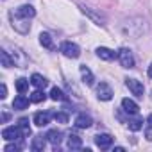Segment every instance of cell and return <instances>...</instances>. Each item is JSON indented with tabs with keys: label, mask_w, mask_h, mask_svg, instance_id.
<instances>
[{
	"label": "cell",
	"mask_w": 152,
	"mask_h": 152,
	"mask_svg": "<svg viewBox=\"0 0 152 152\" xmlns=\"http://www.w3.org/2000/svg\"><path fill=\"white\" fill-rule=\"evenodd\" d=\"M61 52H63L66 57H70V59H77V57L81 56L79 45H75V43H72V41H64V43L61 45Z\"/></svg>",
	"instance_id": "6da1fadb"
},
{
	"label": "cell",
	"mask_w": 152,
	"mask_h": 152,
	"mask_svg": "<svg viewBox=\"0 0 152 152\" xmlns=\"http://www.w3.org/2000/svg\"><path fill=\"white\" fill-rule=\"evenodd\" d=\"M11 22H13L15 31H18L20 34H27L29 29H31V23H27V22H29L27 18H20V16H16V15H13V13H11Z\"/></svg>",
	"instance_id": "7a4b0ae2"
},
{
	"label": "cell",
	"mask_w": 152,
	"mask_h": 152,
	"mask_svg": "<svg viewBox=\"0 0 152 152\" xmlns=\"http://www.w3.org/2000/svg\"><path fill=\"white\" fill-rule=\"evenodd\" d=\"M2 138L4 140H7V141H16V140H22V138H25L23 136V132H22V129L16 125H13V127H6L4 131H2Z\"/></svg>",
	"instance_id": "3957f363"
},
{
	"label": "cell",
	"mask_w": 152,
	"mask_h": 152,
	"mask_svg": "<svg viewBox=\"0 0 152 152\" xmlns=\"http://www.w3.org/2000/svg\"><path fill=\"white\" fill-rule=\"evenodd\" d=\"M118 59H120V64L124 68H134V57H132V52L129 48H122L118 52Z\"/></svg>",
	"instance_id": "277c9868"
},
{
	"label": "cell",
	"mask_w": 152,
	"mask_h": 152,
	"mask_svg": "<svg viewBox=\"0 0 152 152\" xmlns=\"http://www.w3.org/2000/svg\"><path fill=\"white\" fill-rule=\"evenodd\" d=\"M13 15H16V16H20V18H34L36 16V9L32 7V6H29V4H25V6H20L18 9H15V11H11Z\"/></svg>",
	"instance_id": "5b68a950"
},
{
	"label": "cell",
	"mask_w": 152,
	"mask_h": 152,
	"mask_svg": "<svg viewBox=\"0 0 152 152\" xmlns=\"http://www.w3.org/2000/svg\"><path fill=\"white\" fill-rule=\"evenodd\" d=\"M125 86L132 91V95H136V97H143L145 88H143V83H140L138 79H125Z\"/></svg>",
	"instance_id": "8992f818"
},
{
	"label": "cell",
	"mask_w": 152,
	"mask_h": 152,
	"mask_svg": "<svg viewBox=\"0 0 152 152\" xmlns=\"http://www.w3.org/2000/svg\"><path fill=\"white\" fill-rule=\"evenodd\" d=\"M11 57H13V61H15V66H20V68H25V66H27V63H29L27 56H25L20 48H16V47L13 48Z\"/></svg>",
	"instance_id": "52a82bcc"
},
{
	"label": "cell",
	"mask_w": 152,
	"mask_h": 152,
	"mask_svg": "<svg viewBox=\"0 0 152 152\" xmlns=\"http://www.w3.org/2000/svg\"><path fill=\"white\" fill-rule=\"evenodd\" d=\"M97 97H99L100 100H111V99H113V90H111V86H109L107 83H100V84L97 86Z\"/></svg>",
	"instance_id": "ba28073f"
},
{
	"label": "cell",
	"mask_w": 152,
	"mask_h": 152,
	"mask_svg": "<svg viewBox=\"0 0 152 152\" xmlns=\"http://www.w3.org/2000/svg\"><path fill=\"white\" fill-rule=\"evenodd\" d=\"M47 140L52 143L54 150H57V148H59V145H61V141H63V132H61V131H57V129H52V131H48V132H47Z\"/></svg>",
	"instance_id": "9c48e42d"
},
{
	"label": "cell",
	"mask_w": 152,
	"mask_h": 152,
	"mask_svg": "<svg viewBox=\"0 0 152 152\" xmlns=\"http://www.w3.org/2000/svg\"><path fill=\"white\" fill-rule=\"evenodd\" d=\"M95 143H97L99 148L106 150V148H109V147L113 145V138H111L109 134H97V136H95Z\"/></svg>",
	"instance_id": "30bf717a"
},
{
	"label": "cell",
	"mask_w": 152,
	"mask_h": 152,
	"mask_svg": "<svg viewBox=\"0 0 152 152\" xmlns=\"http://www.w3.org/2000/svg\"><path fill=\"white\" fill-rule=\"evenodd\" d=\"M91 124H93V120L86 113H81V115H77V118H75V125L79 129H88V127H91Z\"/></svg>",
	"instance_id": "8fae6325"
},
{
	"label": "cell",
	"mask_w": 152,
	"mask_h": 152,
	"mask_svg": "<svg viewBox=\"0 0 152 152\" xmlns=\"http://www.w3.org/2000/svg\"><path fill=\"white\" fill-rule=\"evenodd\" d=\"M50 113H47V111H39V113H36L34 115V124L38 125V127H45V125H48L50 124Z\"/></svg>",
	"instance_id": "7c38bea8"
},
{
	"label": "cell",
	"mask_w": 152,
	"mask_h": 152,
	"mask_svg": "<svg viewBox=\"0 0 152 152\" xmlns=\"http://www.w3.org/2000/svg\"><path fill=\"white\" fill-rule=\"evenodd\" d=\"M29 102H31V99H27L23 93H20V95L13 100V107L18 109V111H22V109H27V107H29Z\"/></svg>",
	"instance_id": "4fadbf2b"
},
{
	"label": "cell",
	"mask_w": 152,
	"mask_h": 152,
	"mask_svg": "<svg viewBox=\"0 0 152 152\" xmlns=\"http://www.w3.org/2000/svg\"><path fill=\"white\" fill-rule=\"evenodd\" d=\"M79 72H81V75H83V81H84L88 86H91V84H93V81H95V79H93L91 70H90L86 64H81V66H79Z\"/></svg>",
	"instance_id": "5bb4252c"
},
{
	"label": "cell",
	"mask_w": 152,
	"mask_h": 152,
	"mask_svg": "<svg viewBox=\"0 0 152 152\" xmlns=\"http://www.w3.org/2000/svg\"><path fill=\"white\" fill-rule=\"evenodd\" d=\"M31 84H32V86H36L38 90H43V88H47L48 81L43 77V75H39V73H32V77H31Z\"/></svg>",
	"instance_id": "9a60e30c"
},
{
	"label": "cell",
	"mask_w": 152,
	"mask_h": 152,
	"mask_svg": "<svg viewBox=\"0 0 152 152\" xmlns=\"http://www.w3.org/2000/svg\"><path fill=\"white\" fill-rule=\"evenodd\" d=\"M122 107H124V111L125 113H129V115H136L138 113V104L134 102V100H131V99H124L122 100Z\"/></svg>",
	"instance_id": "2e32d148"
},
{
	"label": "cell",
	"mask_w": 152,
	"mask_h": 152,
	"mask_svg": "<svg viewBox=\"0 0 152 152\" xmlns=\"http://www.w3.org/2000/svg\"><path fill=\"white\" fill-rule=\"evenodd\" d=\"M97 56H99L100 59H104V61H111V59L116 57V54H115L113 50L106 48V47H99V48H97Z\"/></svg>",
	"instance_id": "e0dca14e"
},
{
	"label": "cell",
	"mask_w": 152,
	"mask_h": 152,
	"mask_svg": "<svg viewBox=\"0 0 152 152\" xmlns=\"http://www.w3.org/2000/svg\"><path fill=\"white\" fill-rule=\"evenodd\" d=\"M81 147H83V140H81L77 134H70V136H68V148L79 150Z\"/></svg>",
	"instance_id": "ac0fdd59"
},
{
	"label": "cell",
	"mask_w": 152,
	"mask_h": 152,
	"mask_svg": "<svg viewBox=\"0 0 152 152\" xmlns=\"http://www.w3.org/2000/svg\"><path fill=\"white\" fill-rule=\"evenodd\" d=\"M47 136H36L34 140H32V143H31V148L32 150H43L45 148V143H47V140H45Z\"/></svg>",
	"instance_id": "d6986e66"
},
{
	"label": "cell",
	"mask_w": 152,
	"mask_h": 152,
	"mask_svg": "<svg viewBox=\"0 0 152 152\" xmlns=\"http://www.w3.org/2000/svg\"><path fill=\"white\" fill-rule=\"evenodd\" d=\"M39 43L45 47V48H54V41H52V36L48 34V32H41L39 34Z\"/></svg>",
	"instance_id": "ffe728a7"
},
{
	"label": "cell",
	"mask_w": 152,
	"mask_h": 152,
	"mask_svg": "<svg viewBox=\"0 0 152 152\" xmlns=\"http://www.w3.org/2000/svg\"><path fill=\"white\" fill-rule=\"evenodd\" d=\"M50 99L52 100H59V102H66L68 100V97L63 93V90H59V88H52L50 90Z\"/></svg>",
	"instance_id": "44dd1931"
},
{
	"label": "cell",
	"mask_w": 152,
	"mask_h": 152,
	"mask_svg": "<svg viewBox=\"0 0 152 152\" xmlns=\"http://www.w3.org/2000/svg\"><path fill=\"white\" fill-rule=\"evenodd\" d=\"M0 59H2V66H6V68H11V66L15 64L13 57H9V52H7L6 48L0 50Z\"/></svg>",
	"instance_id": "7402d4cb"
},
{
	"label": "cell",
	"mask_w": 152,
	"mask_h": 152,
	"mask_svg": "<svg viewBox=\"0 0 152 152\" xmlns=\"http://www.w3.org/2000/svg\"><path fill=\"white\" fill-rule=\"evenodd\" d=\"M16 90H18V93H27V90H29V81L27 79H23V77H20L18 81H16Z\"/></svg>",
	"instance_id": "603a6c76"
},
{
	"label": "cell",
	"mask_w": 152,
	"mask_h": 152,
	"mask_svg": "<svg viewBox=\"0 0 152 152\" xmlns=\"http://www.w3.org/2000/svg\"><path fill=\"white\" fill-rule=\"evenodd\" d=\"M18 127L22 129V132H23V136L27 138L29 134H31V127H29V118H20L18 120Z\"/></svg>",
	"instance_id": "cb8c5ba5"
},
{
	"label": "cell",
	"mask_w": 152,
	"mask_h": 152,
	"mask_svg": "<svg viewBox=\"0 0 152 152\" xmlns=\"http://www.w3.org/2000/svg\"><path fill=\"white\" fill-rule=\"evenodd\" d=\"M52 116H54V120L59 122V124H68V115L63 113V111H56V113H52Z\"/></svg>",
	"instance_id": "d4e9b609"
},
{
	"label": "cell",
	"mask_w": 152,
	"mask_h": 152,
	"mask_svg": "<svg viewBox=\"0 0 152 152\" xmlns=\"http://www.w3.org/2000/svg\"><path fill=\"white\" fill-rule=\"evenodd\" d=\"M47 99V95L41 91V90H38V91H34L32 95H31V102H43Z\"/></svg>",
	"instance_id": "484cf974"
},
{
	"label": "cell",
	"mask_w": 152,
	"mask_h": 152,
	"mask_svg": "<svg viewBox=\"0 0 152 152\" xmlns=\"http://www.w3.org/2000/svg\"><path fill=\"white\" fill-rule=\"evenodd\" d=\"M141 124H143V120H140V118H134V120H131V122H129V129L136 132V131H140V129L143 127Z\"/></svg>",
	"instance_id": "4316f807"
},
{
	"label": "cell",
	"mask_w": 152,
	"mask_h": 152,
	"mask_svg": "<svg viewBox=\"0 0 152 152\" xmlns=\"http://www.w3.org/2000/svg\"><path fill=\"white\" fill-rule=\"evenodd\" d=\"M22 147H23L22 143H15V145H7V147H6V152H13V150L16 152V150H22Z\"/></svg>",
	"instance_id": "83f0119b"
},
{
	"label": "cell",
	"mask_w": 152,
	"mask_h": 152,
	"mask_svg": "<svg viewBox=\"0 0 152 152\" xmlns=\"http://www.w3.org/2000/svg\"><path fill=\"white\" fill-rule=\"evenodd\" d=\"M2 99H6L7 97V88H6V84H2V95H0Z\"/></svg>",
	"instance_id": "f1b7e54d"
},
{
	"label": "cell",
	"mask_w": 152,
	"mask_h": 152,
	"mask_svg": "<svg viewBox=\"0 0 152 152\" xmlns=\"http://www.w3.org/2000/svg\"><path fill=\"white\" fill-rule=\"evenodd\" d=\"M7 120H9V113H7V111H4V113H2V122L6 124Z\"/></svg>",
	"instance_id": "f546056e"
},
{
	"label": "cell",
	"mask_w": 152,
	"mask_h": 152,
	"mask_svg": "<svg viewBox=\"0 0 152 152\" xmlns=\"http://www.w3.org/2000/svg\"><path fill=\"white\" fill-rule=\"evenodd\" d=\"M147 124H148V127L152 129V115H148V118H147Z\"/></svg>",
	"instance_id": "4dcf8cb0"
},
{
	"label": "cell",
	"mask_w": 152,
	"mask_h": 152,
	"mask_svg": "<svg viewBox=\"0 0 152 152\" xmlns=\"http://www.w3.org/2000/svg\"><path fill=\"white\" fill-rule=\"evenodd\" d=\"M148 77H150V79H152V64H150V66H148Z\"/></svg>",
	"instance_id": "1f68e13d"
}]
</instances>
